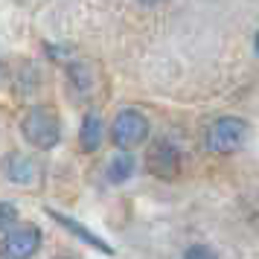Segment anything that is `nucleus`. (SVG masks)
Here are the masks:
<instances>
[{
    "instance_id": "7ed1b4c3",
    "label": "nucleus",
    "mask_w": 259,
    "mask_h": 259,
    "mask_svg": "<svg viewBox=\"0 0 259 259\" xmlns=\"http://www.w3.org/2000/svg\"><path fill=\"white\" fill-rule=\"evenodd\" d=\"M149 137V119L140 111H119L114 125H111V140L117 143V149H134Z\"/></svg>"
},
{
    "instance_id": "39448f33",
    "label": "nucleus",
    "mask_w": 259,
    "mask_h": 259,
    "mask_svg": "<svg viewBox=\"0 0 259 259\" xmlns=\"http://www.w3.org/2000/svg\"><path fill=\"white\" fill-rule=\"evenodd\" d=\"M146 166H149V172H154L157 178H175L178 169H181V160H178L175 146H169V143H163V140L154 143L152 149H149Z\"/></svg>"
},
{
    "instance_id": "1a4fd4ad",
    "label": "nucleus",
    "mask_w": 259,
    "mask_h": 259,
    "mask_svg": "<svg viewBox=\"0 0 259 259\" xmlns=\"http://www.w3.org/2000/svg\"><path fill=\"white\" fill-rule=\"evenodd\" d=\"M131 172H134V157L128 152L117 154L111 163H108V181L111 184H122V181H128Z\"/></svg>"
},
{
    "instance_id": "9d476101",
    "label": "nucleus",
    "mask_w": 259,
    "mask_h": 259,
    "mask_svg": "<svg viewBox=\"0 0 259 259\" xmlns=\"http://www.w3.org/2000/svg\"><path fill=\"white\" fill-rule=\"evenodd\" d=\"M15 219H18V210H15L12 204L0 201V230H3V227H9V224H15Z\"/></svg>"
},
{
    "instance_id": "20e7f679",
    "label": "nucleus",
    "mask_w": 259,
    "mask_h": 259,
    "mask_svg": "<svg viewBox=\"0 0 259 259\" xmlns=\"http://www.w3.org/2000/svg\"><path fill=\"white\" fill-rule=\"evenodd\" d=\"M38 247H41V230L35 224H21V227H15V230L3 236L0 253L9 259H26L32 256Z\"/></svg>"
},
{
    "instance_id": "9b49d317",
    "label": "nucleus",
    "mask_w": 259,
    "mask_h": 259,
    "mask_svg": "<svg viewBox=\"0 0 259 259\" xmlns=\"http://www.w3.org/2000/svg\"><path fill=\"white\" fill-rule=\"evenodd\" d=\"M198 256H215L210 247H189L187 250V259H198Z\"/></svg>"
},
{
    "instance_id": "0eeeda50",
    "label": "nucleus",
    "mask_w": 259,
    "mask_h": 259,
    "mask_svg": "<svg viewBox=\"0 0 259 259\" xmlns=\"http://www.w3.org/2000/svg\"><path fill=\"white\" fill-rule=\"evenodd\" d=\"M102 119H99V114H88V117L82 119V134H79V143H82L84 152H96L99 149V143H102Z\"/></svg>"
},
{
    "instance_id": "6e6552de",
    "label": "nucleus",
    "mask_w": 259,
    "mask_h": 259,
    "mask_svg": "<svg viewBox=\"0 0 259 259\" xmlns=\"http://www.w3.org/2000/svg\"><path fill=\"white\" fill-rule=\"evenodd\" d=\"M35 169L38 166L26 154H12L9 157V166H6V175L12 178L15 184H32L35 181Z\"/></svg>"
},
{
    "instance_id": "f257e3e1",
    "label": "nucleus",
    "mask_w": 259,
    "mask_h": 259,
    "mask_svg": "<svg viewBox=\"0 0 259 259\" xmlns=\"http://www.w3.org/2000/svg\"><path fill=\"white\" fill-rule=\"evenodd\" d=\"M21 131H24L26 143L35 146V149H53L61 140V122L47 108L26 111V117L21 119Z\"/></svg>"
},
{
    "instance_id": "ddd939ff",
    "label": "nucleus",
    "mask_w": 259,
    "mask_h": 259,
    "mask_svg": "<svg viewBox=\"0 0 259 259\" xmlns=\"http://www.w3.org/2000/svg\"><path fill=\"white\" fill-rule=\"evenodd\" d=\"M253 47H256V53H259V32H256V41H253Z\"/></svg>"
},
{
    "instance_id": "423d86ee",
    "label": "nucleus",
    "mask_w": 259,
    "mask_h": 259,
    "mask_svg": "<svg viewBox=\"0 0 259 259\" xmlns=\"http://www.w3.org/2000/svg\"><path fill=\"white\" fill-rule=\"evenodd\" d=\"M47 215H50V219H56V222H59L61 227H64V230H70V233L76 236V239H82L84 245L99 247V250H105V253H114V250H111V247H108L105 242H102V239H99V236L91 233V230H88L84 224H79L76 219H70V215H64V212H59V210H47Z\"/></svg>"
},
{
    "instance_id": "f8f14e48",
    "label": "nucleus",
    "mask_w": 259,
    "mask_h": 259,
    "mask_svg": "<svg viewBox=\"0 0 259 259\" xmlns=\"http://www.w3.org/2000/svg\"><path fill=\"white\" fill-rule=\"evenodd\" d=\"M140 3H146V6H154V3H160V0H140Z\"/></svg>"
},
{
    "instance_id": "f03ea898",
    "label": "nucleus",
    "mask_w": 259,
    "mask_h": 259,
    "mask_svg": "<svg viewBox=\"0 0 259 259\" xmlns=\"http://www.w3.org/2000/svg\"><path fill=\"white\" fill-rule=\"evenodd\" d=\"M247 137V125L245 119L239 117H222L215 119L207 131V146L210 152H219V154H227V152H236Z\"/></svg>"
}]
</instances>
